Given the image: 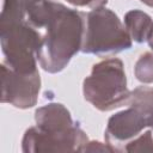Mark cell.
<instances>
[{"instance_id":"obj_16","label":"cell","mask_w":153,"mask_h":153,"mask_svg":"<svg viewBox=\"0 0 153 153\" xmlns=\"http://www.w3.org/2000/svg\"><path fill=\"white\" fill-rule=\"evenodd\" d=\"M141 2H143L145 5L149 6V7H153V0H140Z\"/></svg>"},{"instance_id":"obj_2","label":"cell","mask_w":153,"mask_h":153,"mask_svg":"<svg viewBox=\"0 0 153 153\" xmlns=\"http://www.w3.org/2000/svg\"><path fill=\"white\" fill-rule=\"evenodd\" d=\"M36 126L25 130L22 139L24 153L82 152L90 141L61 103H48L35 111Z\"/></svg>"},{"instance_id":"obj_4","label":"cell","mask_w":153,"mask_h":153,"mask_svg":"<svg viewBox=\"0 0 153 153\" xmlns=\"http://www.w3.org/2000/svg\"><path fill=\"white\" fill-rule=\"evenodd\" d=\"M133 39L118 16L100 6L85 13L81 51L85 54H117L130 49Z\"/></svg>"},{"instance_id":"obj_6","label":"cell","mask_w":153,"mask_h":153,"mask_svg":"<svg viewBox=\"0 0 153 153\" xmlns=\"http://www.w3.org/2000/svg\"><path fill=\"white\" fill-rule=\"evenodd\" d=\"M145 128L153 130V108L129 106L110 116L104 139L114 152H123L127 143L139 136Z\"/></svg>"},{"instance_id":"obj_5","label":"cell","mask_w":153,"mask_h":153,"mask_svg":"<svg viewBox=\"0 0 153 153\" xmlns=\"http://www.w3.org/2000/svg\"><path fill=\"white\" fill-rule=\"evenodd\" d=\"M4 62L19 73L37 72V54L42 44L41 32L26 20L0 29Z\"/></svg>"},{"instance_id":"obj_1","label":"cell","mask_w":153,"mask_h":153,"mask_svg":"<svg viewBox=\"0 0 153 153\" xmlns=\"http://www.w3.org/2000/svg\"><path fill=\"white\" fill-rule=\"evenodd\" d=\"M26 22L38 31L43 30L37 54L43 71L59 73L78 51H81L85 12L68 8L54 0H32Z\"/></svg>"},{"instance_id":"obj_8","label":"cell","mask_w":153,"mask_h":153,"mask_svg":"<svg viewBox=\"0 0 153 153\" xmlns=\"http://www.w3.org/2000/svg\"><path fill=\"white\" fill-rule=\"evenodd\" d=\"M124 26L134 42L143 43L153 29V20L146 12L131 10L124 14Z\"/></svg>"},{"instance_id":"obj_7","label":"cell","mask_w":153,"mask_h":153,"mask_svg":"<svg viewBox=\"0 0 153 153\" xmlns=\"http://www.w3.org/2000/svg\"><path fill=\"white\" fill-rule=\"evenodd\" d=\"M41 90L38 71L19 73L1 63V103H8L18 109H30L37 104Z\"/></svg>"},{"instance_id":"obj_11","label":"cell","mask_w":153,"mask_h":153,"mask_svg":"<svg viewBox=\"0 0 153 153\" xmlns=\"http://www.w3.org/2000/svg\"><path fill=\"white\" fill-rule=\"evenodd\" d=\"M128 106L151 109L153 108V87L139 86L130 91Z\"/></svg>"},{"instance_id":"obj_15","label":"cell","mask_w":153,"mask_h":153,"mask_svg":"<svg viewBox=\"0 0 153 153\" xmlns=\"http://www.w3.org/2000/svg\"><path fill=\"white\" fill-rule=\"evenodd\" d=\"M147 42H148L149 48L153 50V29H152V31H151V33H149V36H148V38H147Z\"/></svg>"},{"instance_id":"obj_10","label":"cell","mask_w":153,"mask_h":153,"mask_svg":"<svg viewBox=\"0 0 153 153\" xmlns=\"http://www.w3.org/2000/svg\"><path fill=\"white\" fill-rule=\"evenodd\" d=\"M134 74L142 84L153 82V51H146L139 56L134 66Z\"/></svg>"},{"instance_id":"obj_12","label":"cell","mask_w":153,"mask_h":153,"mask_svg":"<svg viewBox=\"0 0 153 153\" xmlns=\"http://www.w3.org/2000/svg\"><path fill=\"white\" fill-rule=\"evenodd\" d=\"M123 152H153V136L152 129L140 134L130 142L127 143Z\"/></svg>"},{"instance_id":"obj_9","label":"cell","mask_w":153,"mask_h":153,"mask_svg":"<svg viewBox=\"0 0 153 153\" xmlns=\"http://www.w3.org/2000/svg\"><path fill=\"white\" fill-rule=\"evenodd\" d=\"M31 1L32 0H4L0 14V29L25 22Z\"/></svg>"},{"instance_id":"obj_3","label":"cell","mask_w":153,"mask_h":153,"mask_svg":"<svg viewBox=\"0 0 153 153\" xmlns=\"http://www.w3.org/2000/svg\"><path fill=\"white\" fill-rule=\"evenodd\" d=\"M82 94L93 108L99 111H111L128 106L130 91L122 60L105 59L93 65L91 74L84 79Z\"/></svg>"},{"instance_id":"obj_13","label":"cell","mask_w":153,"mask_h":153,"mask_svg":"<svg viewBox=\"0 0 153 153\" xmlns=\"http://www.w3.org/2000/svg\"><path fill=\"white\" fill-rule=\"evenodd\" d=\"M68 4L78 7H90V8H97L100 6H104L108 0H66Z\"/></svg>"},{"instance_id":"obj_14","label":"cell","mask_w":153,"mask_h":153,"mask_svg":"<svg viewBox=\"0 0 153 153\" xmlns=\"http://www.w3.org/2000/svg\"><path fill=\"white\" fill-rule=\"evenodd\" d=\"M82 152H114V151L106 142L102 143L98 141H88Z\"/></svg>"}]
</instances>
